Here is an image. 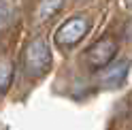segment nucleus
Wrapping results in <instances>:
<instances>
[{
  "label": "nucleus",
  "mask_w": 132,
  "mask_h": 130,
  "mask_svg": "<svg viewBox=\"0 0 132 130\" xmlns=\"http://www.w3.org/2000/svg\"><path fill=\"white\" fill-rule=\"evenodd\" d=\"M26 64L34 75H43L51 66V49L43 36H36L26 49Z\"/></svg>",
  "instance_id": "f03ea898"
},
{
  "label": "nucleus",
  "mask_w": 132,
  "mask_h": 130,
  "mask_svg": "<svg viewBox=\"0 0 132 130\" xmlns=\"http://www.w3.org/2000/svg\"><path fill=\"white\" fill-rule=\"evenodd\" d=\"M11 81H13V62L0 60V94L11 85Z\"/></svg>",
  "instance_id": "423d86ee"
},
{
  "label": "nucleus",
  "mask_w": 132,
  "mask_h": 130,
  "mask_svg": "<svg viewBox=\"0 0 132 130\" xmlns=\"http://www.w3.org/2000/svg\"><path fill=\"white\" fill-rule=\"evenodd\" d=\"M117 53V45L111 38H100L98 43L85 53V60L92 68H104L106 64H111V60Z\"/></svg>",
  "instance_id": "7ed1b4c3"
},
{
  "label": "nucleus",
  "mask_w": 132,
  "mask_h": 130,
  "mask_svg": "<svg viewBox=\"0 0 132 130\" xmlns=\"http://www.w3.org/2000/svg\"><path fill=\"white\" fill-rule=\"evenodd\" d=\"M6 19H9V4H6L4 0H0V30L4 28Z\"/></svg>",
  "instance_id": "0eeeda50"
},
{
  "label": "nucleus",
  "mask_w": 132,
  "mask_h": 130,
  "mask_svg": "<svg viewBox=\"0 0 132 130\" xmlns=\"http://www.w3.org/2000/svg\"><path fill=\"white\" fill-rule=\"evenodd\" d=\"M62 4H64V0H40L38 11H36V17H38L40 21L51 19L53 15L62 9Z\"/></svg>",
  "instance_id": "39448f33"
},
{
  "label": "nucleus",
  "mask_w": 132,
  "mask_h": 130,
  "mask_svg": "<svg viewBox=\"0 0 132 130\" xmlns=\"http://www.w3.org/2000/svg\"><path fill=\"white\" fill-rule=\"evenodd\" d=\"M128 70H130V62L128 60H119V62H113V64H106L104 70L100 72V81L104 87H119L128 77Z\"/></svg>",
  "instance_id": "20e7f679"
},
{
  "label": "nucleus",
  "mask_w": 132,
  "mask_h": 130,
  "mask_svg": "<svg viewBox=\"0 0 132 130\" xmlns=\"http://www.w3.org/2000/svg\"><path fill=\"white\" fill-rule=\"evenodd\" d=\"M87 30H89V19L85 15H75V17L66 19L60 26V30L55 32V43L62 45V47L77 45L87 34Z\"/></svg>",
  "instance_id": "f257e3e1"
}]
</instances>
